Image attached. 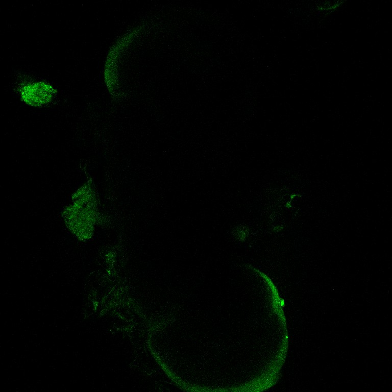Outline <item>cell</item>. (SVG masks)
<instances>
[{
    "instance_id": "cell-1",
    "label": "cell",
    "mask_w": 392,
    "mask_h": 392,
    "mask_svg": "<svg viewBox=\"0 0 392 392\" xmlns=\"http://www.w3.org/2000/svg\"><path fill=\"white\" fill-rule=\"evenodd\" d=\"M51 87L44 84L38 83L27 87L22 93L27 103L38 105L47 102L51 97Z\"/></svg>"
}]
</instances>
